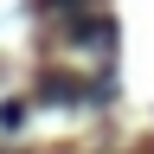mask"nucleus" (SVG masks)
Listing matches in <instances>:
<instances>
[{
	"mask_svg": "<svg viewBox=\"0 0 154 154\" xmlns=\"http://www.w3.org/2000/svg\"><path fill=\"white\" fill-rule=\"evenodd\" d=\"M45 7H71V0H45Z\"/></svg>",
	"mask_w": 154,
	"mask_h": 154,
	"instance_id": "f257e3e1",
	"label": "nucleus"
}]
</instances>
